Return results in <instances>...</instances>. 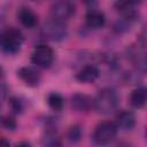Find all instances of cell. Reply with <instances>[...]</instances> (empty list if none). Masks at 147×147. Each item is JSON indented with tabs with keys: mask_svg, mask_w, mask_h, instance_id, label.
<instances>
[{
	"mask_svg": "<svg viewBox=\"0 0 147 147\" xmlns=\"http://www.w3.org/2000/svg\"><path fill=\"white\" fill-rule=\"evenodd\" d=\"M7 93H8V88L6 85L0 84V106L3 103V101L7 98Z\"/></svg>",
	"mask_w": 147,
	"mask_h": 147,
	"instance_id": "20",
	"label": "cell"
},
{
	"mask_svg": "<svg viewBox=\"0 0 147 147\" xmlns=\"http://www.w3.org/2000/svg\"><path fill=\"white\" fill-rule=\"evenodd\" d=\"M42 145H46V146H60L61 142L56 136L55 132H47L45 138L42 139Z\"/></svg>",
	"mask_w": 147,
	"mask_h": 147,
	"instance_id": "17",
	"label": "cell"
},
{
	"mask_svg": "<svg viewBox=\"0 0 147 147\" xmlns=\"http://www.w3.org/2000/svg\"><path fill=\"white\" fill-rule=\"evenodd\" d=\"M76 11V6L74 5V2L69 1V0H60L55 3L52 5L51 7V16L53 20L59 21V22H63L69 20L71 16L75 15Z\"/></svg>",
	"mask_w": 147,
	"mask_h": 147,
	"instance_id": "4",
	"label": "cell"
},
{
	"mask_svg": "<svg viewBox=\"0 0 147 147\" xmlns=\"http://www.w3.org/2000/svg\"><path fill=\"white\" fill-rule=\"evenodd\" d=\"M82 136H83L82 127L79 125H74V126H71L69 129L68 134H67V138H68V140L71 144H77L82 139Z\"/></svg>",
	"mask_w": 147,
	"mask_h": 147,
	"instance_id": "16",
	"label": "cell"
},
{
	"mask_svg": "<svg viewBox=\"0 0 147 147\" xmlns=\"http://www.w3.org/2000/svg\"><path fill=\"white\" fill-rule=\"evenodd\" d=\"M92 103H93L92 99L86 94L76 93L71 98L72 108L77 111H87V110H90Z\"/></svg>",
	"mask_w": 147,
	"mask_h": 147,
	"instance_id": "11",
	"label": "cell"
},
{
	"mask_svg": "<svg viewBox=\"0 0 147 147\" xmlns=\"http://www.w3.org/2000/svg\"><path fill=\"white\" fill-rule=\"evenodd\" d=\"M106 24V17L101 11L92 10L86 15V25L92 30H98L103 28Z\"/></svg>",
	"mask_w": 147,
	"mask_h": 147,
	"instance_id": "14",
	"label": "cell"
},
{
	"mask_svg": "<svg viewBox=\"0 0 147 147\" xmlns=\"http://www.w3.org/2000/svg\"><path fill=\"white\" fill-rule=\"evenodd\" d=\"M117 106H118V95L113 88L109 87L100 90L93 100V107L95 111L101 115L111 114L114 110H116Z\"/></svg>",
	"mask_w": 147,
	"mask_h": 147,
	"instance_id": "1",
	"label": "cell"
},
{
	"mask_svg": "<svg viewBox=\"0 0 147 147\" xmlns=\"http://www.w3.org/2000/svg\"><path fill=\"white\" fill-rule=\"evenodd\" d=\"M17 17H18V21L21 22V24L24 28H28V29L34 28L37 25V23H38L37 15L29 7L20 8V10L17 13Z\"/></svg>",
	"mask_w": 147,
	"mask_h": 147,
	"instance_id": "10",
	"label": "cell"
},
{
	"mask_svg": "<svg viewBox=\"0 0 147 147\" xmlns=\"http://www.w3.org/2000/svg\"><path fill=\"white\" fill-rule=\"evenodd\" d=\"M42 34L46 39L52 41H61L65 39L68 31L63 22H59L55 20H51L46 22L42 26Z\"/></svg>",
	"mask_w": 147,
	"mask_h": 147,
	"instance_id": "5",
	"label": "cell"
},
{
	"mask_svg": "<svg viewBox=\"0 0 147 147\" xmlns=\"http://www.w3.org/2000/svg\"><path fill=\"white\" fill-rule=\"evenodd\" d=\"M54 61V51L46 45H39L31 55V62L39 68H48Z\"/></svg>",
	"mask_w": 147,
	"mask_h": 147,
	"instance_id": "6",
	"label": "cell"
},
{
	"mask_svg": "<svg viewBox=\"0 0 147 147\" xmlns=\"http://www.w3.org/2000/svg\"><path fill=\"white\" fill-rule=\"evenodd\" d=\"M129 101H130V105L133 108H137V109L144 108L145 105H146V101H147V91H146V88L145 87H138L134 91H132V93L130 94Z\"/></svg>",
	"mask_w": 147,
	"mask_h": 147,
	"instance_id": "13",
	"label": "cell"
},
{
	"mask_svg": "<svg viewBox=\"0 0 147 147\" xmlns=\"http://www.w3.org/2000/svg\"><path fill=\"white\" fill-rule=\"evenodd\" d=\"M1 75H2V70H1V68H0V77H1Z\"/></svg>",
	"mask_w": 147,
	"mask_h": 147,
	"instance_id": "21",
	"label": "cell"
},
{
	"mask_svg": "<svg viewBox=\"0 0 147 147\" xmlns=\"http://www.w3.org/2000/svg\"><path fill=\"white\" fill-rule=\"evenodd\" d=\"M117 126L114 122L105 121L96 125L94 133H93V140L96 145H107L110 141H113L117 134Z\"/></svg>",
	"mask_w": 147,
	"mask_h": 147,
	"instance_id": "3",
	"label": "cell"
},
{
	"mask_svg": "<svg viewBox=\"0 0 147 147\" xmlns=\"http://www.w3.org/2000/svg\"><path fill=\"white\" fill-rule=\"evenodd\" d=\"M17 75L24 82L25 85L31 86V87L38 86V84L40 83V79H41L40 72L37 69L32 68V67H23V68H21L17 71Z\"/></svg>",
	"mask_w": 147,
	"mask_h": 147,
	"instance_id": "7",
	"label": "cell"
},
{
	"mask_svg": "<svg viewBox=\"0 0 147 147\" xmlns=\"http://www.w3.org/2000/svg\"><path fill=\"white\" fill-rule=\"evenodd\" d=\"M9 105H10L11 110H13L14 113H16V114L22 113V110H23V103L20 101V99H17V98H15V96L10 98V99H9Z\"/></svg>",
	"mask_w": 147,
	"mask_h": 147,
	"instance_id": "18",
	"label": "cell"
},
{
	"mask_svg": "<svg viewBox=\"0 0 147 147\" xmlns=\"http://www.w3.org/2000/svg\"><path fill=\"white\" fill-rule=\"evenodd\" d=\"M32 1H39V2H40V1H42V0H32Z\"/></svg>",
	"mask_w": 147,
	"mask_h": 147,
	"instance_id": "22",
	"label": "cell"
},
{
	"mask_svg": "<svg viewBox=\"0 0 147 147\" xmlns=\"http://www.w3.org/2000/svg\"><path fill=\"white\" fill-rule=\"evenodd\" d=\"M116 126L122 131H131L136 125V116L131 111H122L116 117Z\"/></svg>",
	"mask_w": 147,
	"mask_h": 147,
	"instance_id": "9",
	"label": "cell"
},
{
	"mask_svg": "<svg viewBox=\"0 0 147 147\" xmlns=\"http://www.w3.org/2000/svg\"><path fill=\"white\" fill-rule=\"evenodd\" d=\"M24 41V37L22 32L15 28H8L0 34V48L9 54L17 53L22 44Z\"/></svg>",
	"mask_w": 147,
	"mask_h": 147,
	"instance_id": "2",
	"label": "cell"
},
{
	"mask_svg": "<svg viewBox=\"0 0 147 147\" xmlns=\"http://www.w3.org/2000/svg\"><path fill=\"white\" fill-rule=\"evenodd\" d=\"M137 22V14L131 13V14H125L122 18H119L115 24H114V30L117 33H123L129 31L133 24Z\"/></svg>",
	"mask_w": 147,
	"mask_h": 147,
	"instance_id": "12",
	"label": "cell"
},
{
	"mask_svg": "<svg viewBox=\"0 0 147 147\" xmlns=\"http://www.w3.org/2000/svg\"><path fill=\"white\" fill-rule=\"evenodd\" d=\"M47 102L48 106L54 110V111H60L63 108V98L59 94V93H51L47 98Z\"/></svg>",
	"mask_w": 147,
	"mask_h": 147,
	"instance_id": "15",
	"label": "cell"
},
{
	"mask_svg": "<svg viewBox=\"0 0 147 147\" xmlns=\"http://www.w3.org/2000/svg\"><path fill=\"white\" fill-rule=\"evenodd\" d=\"M2 124L8 130H13V129L16 127V123H15V121L13 118H3L2 119Z\"/></svg>",
	"mask_w": 147,
	"mask_h": 147,
	"instance_id": "19",
	"label": "cell"
},
{
	"mask_svg": "<svg viewBox=\"0 0 147 147\" xmlns=\"http://www.w3.org/2000/svg\"><path fill=\"white\" fill-rule=\"evenodd\" d=\"M100 75V71L99 69L93 65V64H87L85 67H83L78 74L76 75V78L78 82L80 83H85V84H88V83H93L98 79Z\"/></svg>",
	"mask_w": 147,
	"mask_h": 147,
	"instance_id": "8",
	"label": "cell"
}]
</instances>
